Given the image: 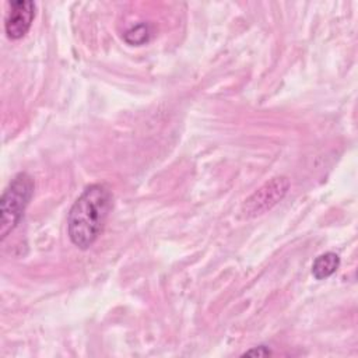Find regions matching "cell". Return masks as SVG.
I'll return each mask as SVG.
<instances>
[{
	"instance_id": "cell-3",
	"label": "cell",
	"mask_w": 358,
	"mask_h": 358,
	"mask_svg": "<svg viewBox=\"0 0 358 358\" xmlns=\"http://www.w3.org/2000/svg\"><path fill=\"white\" fill-rule=\"evenodd\" d=\"M289 189V179L287 176H275L262 185L253 192L242 206V214L246 218L257 217L271 210L278 201L284 199Z\"/></svg>"
},
{
	"instance_id": "cell-6",
	"label": "cell",
	"mask_w": 358,
	"mask_h": 358,
	"mask_svg": "<svg viewBox=\"0 0 358 358\" xmlns=\"http://www.w3.org/2000/svg\"><path fill=\"white\" fill-rule=\"evenodd\" d=\"M151 36V29L147 24L141 22V24H137V25H133L131 28H129L124 35H123V39L126 41V43L129 45H143L145 42H148Z\"/></svg>"
},
{
	"instance_id": "cell-1",
	"label": "cell",
	"mask_w": 358,
	"mask_h": 358,
	"mask_svg": "<svg viewBox=\"0 0 358 358\" xmlns=\"http://www.w3.org/2000/svg\"><path fill=\"white\" fill-rule=\"evenodd\" d=\"M112 204V192L106 185L92 183L81 192L67 214V235L74 246L85 250L95 243Z\"/></svg>"
},
{
	"instance_id": "cell-5",
	"label": "cell",
	"mask_w": 358,
	"mask_h": 358,
	"mask_svg": "<svg viewBox=\"0 0 358 358\" xmlns=\"http://www.w3.org/2000/svg\"><path fill=\"white\" fill-rule=\"evenodd\" d=\"M340 266V257L334 252H326L317 256L312 264V274L316 280H324L333 275Z\"/></svg>"
},
{
	"instance_id": "cell-7",
	"label": "cell",
	"mask_w": 358,
	"mask_h": 358,
	"mask_svg": "<svg viewBox=\"0 0 358 358\" xmlns=\"http://www.w3.org/2000/svg\"><path fill=\"white\" fill-rule=\"evenodd\" d=\"M243 355H248V357H268V355H271V351L264 345H259V347H253L252 350L246 351Z\"/></svg>"
},
{
	"instance_id": "cell-2",
	"label": "cell",
	"mask_w": 358,
	"mask_h": 358,
	"mask_svg": "<svg viewBox=\"0 0 358 358\" xmlns=\"http://www.w3.org/2000/svg\"><path fill=\"white\" fill-rule=\"evenodd\" d=\"M34 194V179L27 172L17 173L4 189L0 199V239L18 225L22 214Z\"/></svg>"
},
{
	"instance_id": "cell-4",
	"label": "cell",
	"mask_w": 358,
	"mask_h": 358,
	"mask_svg": "<svg viewBox=\"0 0 358 358\" xmlns=\"http://www.w3.org/2000/svg\"><path fill=\"white\" fill-rule=\"evenodd\" d=\"M35 18V3L31 0L10 1V10L4 21L6 35L13 39H21L29 31Z\"/></svg>"
}]
</instances>
